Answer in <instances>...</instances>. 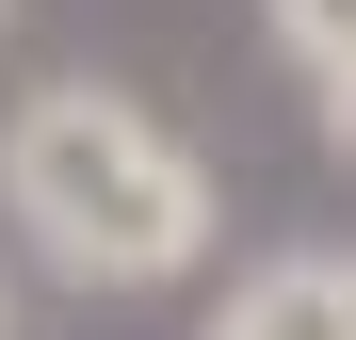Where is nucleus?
Masks as SVG:
<instances>
[{
	"instance_id": "nucleus-1",
	"label": "nucleus",
	"mask_w": 356,
	"mask_h": 340,
	"mask_svg": "<svg viewBox=\"0 0 356 340\" xmlns=\"http://www.w3.org/2000/svg\"><path fill=\"white\" fill-rule=\"evenodd\" d=\"M0 211L81 292H162V275L211 259V162L113 81H49L0 113Z\"/></svg>"
},
{
	"instance_id": "nucleus-2",
	"label": "nucleus",
	"mask_w": 356,
	"mask_h": 340,
	"mask_svg": "<svg viewBox=\"0 0 356 340\" xmlns=\"http://www.w3.org/2000/svg\"><path fill=\"white\" fill-rule=\"evenodd\" d=\"M195 340H340V259H259Z\"/></svg>"
},
{
	"instance_id": "nucleus-3",
	"label": "nucleus",
	"mask_w": 356,
	"mask_h": 340,
	"mask_svg": "<svg viewBox=\"0 0 356 340\" xmlns=\"http://www.w3.org/2000/svg\"><path fill=\"white\" fill-rule=\"evenodd\" d=\"M259 17H275V49L308 81H356V0H259Z\"/></svg>"
},
{
	"instance_id": "nucleus-4",
	"label": "nucleus",
	"mask_w": 356,
	"mask_h": 340,
	"mask_svg": "<svg viewBox=\"0 0 356 340\" xmlns=\"http://www.w3.org/2000/svg\"><path fill=\"white\" fill-rule=\"evenodd\" d=\"M324 146H340V162H356V81H324Z\"/></svg>"
},
{
	"instance_id": "nucleus-5",
	"label": "nucleus",
	"mask_w": 356,
	"mask_h": 340,
	"mask_svg": "<svg viewBox=\"0 0 356 340\" xmlns=\"http://www.w3.org/2000/svg\"><path fill=\"white\" fill-rule=\"evenodd\" d=\"M340 340H356V259H340Z\"/></svg>"
}]
</instances>
